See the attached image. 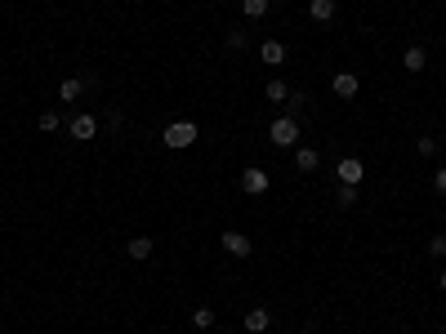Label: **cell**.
I'll list each match as a JSON object with an SVG mask.
<instances>
[{
  "label": "cell",
  "instance_id": "1",
  "mask_svg": "<svg viewBox=\"0 0 446 334\" xmlns=\"http://www.w3.org/2000/svg\"><path fill=\"white\" fill-rule=\"evenodd\" d=\"M201 138V129L192 125V121H170L165 134H161V143H165L170 152H183V147H192V143Z\"/></svg>",
  "mask_w": 446,
  "mask_h": 334
},
{
  "label": "cell",
  "instance_id": "2",
  "mask_svg": "<svg viewBox=\"0 0 446 334\" xmlns=\"http://www.w3.org/2000/svg\"><path fill=\"white\" fill-rule=\"evenodd\" d=\"M268 143L272 147H299V121L295 116H277L268 125Z\"/></svg>",
  "mask_w": 446,
  "mask_h": 334
},
{
  "label": "cell",
  "instance_id": "3",
  "mask_svg": "<svg viewBox=\"0 0 446 334\" xmlns=\"http://www.w3.org/2000/svg\"><path fill=\"white\" fill-rule=\"evenodd\" d=\"M68 134L76 143H94L99 138V121H94V112H76V116L68 121Z\"/></svg>",
  "mask_w": 446,
  "mask_h": 334
},
{
  "label": "cell",
  "instance_id": "4",
  "mask_svg": "<svg viewBox=\"0 0 446 334\" xmlns=\"http://www.w3.org/2000/svg\"><path fill=\"white\" fill-rule=\"evenodd\" d=\"M219 241H223V250L232 254V259H250V254H254L250 236H245V232H236V227H223V236H219Z\"/></svg>",
  "mask_w": 446,
  "mask_h": 334
},
{
  "label": "cell",
  "instance_id": "5",
  "mask_svg": "<svg viewBox=\"0 0 446 334\" xmlns=\"http://www.w3.org/2000/svg\"><path fill=\"white\" fill-rule=\"evenodd\" d=\"M335 174H339V183L362 187V183H366V160H362V156H344V160L335 165Z\"/></svg>",
  "mask_w": 446,
  "mask_h": 334
},
{
  "label": "cell",
  "instance_id": "6",
  "mask_svg": "<svg viewBox=\"0 0 446 334\" xmlns=\"http://www.w3.org/2000/svg\"><path fill=\"white\" fill-rule=\"evenodd\" d=\"M272 187V178H268V169H259V165H250V169H241V192L245 196H263Z\"/></svg>",
  "mask_w": 446,
  "mask_h": 334
},
{
  "label": "cell",
  "instance_id": "7",
  "mask_svg": "<svg viewBox=\"0 0 446 334\" xmlns=\"http://www.w3.org/2000/svg\"><path fill=\"white\" fill-rule=\"evenodd\" d=\"M357 90H362V81H357V72H335L330 76V94H335V98H357Z\"/></svg>",
  "mask_w": 446,
  "mask_h": 334
},
{
  "label": "cell",
  "instance_id": "8",
  "mask_svg": "<svg viewBox=\"0 0 446 334\" xmlns=\"http://www.w3.org/2000/svg\"><path fill=\"white\" fill-rule=\"evenodd\" d=\"M402 67L411 76H420L424 67H429V50H424V45H406V50H402Z\"/></svg>",
  "mask_w": 446,
  "mask_h": 334
},
{
  "label": "cell",
  "instance_id": "9",
  "mask_svg": "<svg viewBox=\"0 0 446 334\" xmlns=\"http://www.w3.org/2000/svg\"><path fill=\"white\" fill-rule=\"evenodd\" d=\"M241 326H245V334H263V330L272 326V312H268V308H250Z\"/></svg>",
  "mask_w": 446,
  "mask_h": 334
},
{
  "label": "cell",
  "instance_id": "10",
  "mask_svg": "<svg viewBox=\"0 0 446 334\" xmlns=\"http://www.w3.org/2000/svg\"><path fill=\"white\" fill-rule=\"evenodd\" d=\"M295 169H299V174H317V169H321L317 147H295Z\"/></svg>",
  "mask_w": 446,
  "mask_h": 334
},
{
  "label": "cell",
  "instance_id": "11",
  "mask_svg": "<svg viewBox=\"0 0 446 334\" xmlns=\"http://www.w3.org/2000/svg\"><path fill=\"white\" fill-rule=\"evenodd\" d=\"M259 63L281 67V63H286V45H281V41H263V45H259Z\"/></svg>",
  "mask_w": 446,
  "mask_h": 334
},
{
  "label": "cell",
  "instance_id": "12",
  "mask_svg": "<svg viewBox=\"0 0 446 334\" xmlns=\"http://www.w3.org/2000/svg\"><path fill=\"white\" fill-rule=\"evenodd\" d=\"M125 254L134 263H148L152 259V236H130V241H125Z\"/></svg>",
  "mask_w": 446,
  "mask_h": 334
},
{
  "label": "cell",
  "instance_id": "13",
  "mask_svg": "<svg viewBox=\"0 0 446 334\" xmlns=\"http://www.w3.org/2000/svg\"><path fill=\"white\" fill-rule=\"evenodd\" d=\"M263 103H277V107H286V103H290V85H286V81H268V85H263Z\"/></svg>",
  "mask_w": 446,
  "mask_h": 334
},
{
  "label": "cell",
  "instance_id": "14",
  "mask_svg": "<svg viewBox=\"0 0 446 334\" xmlns=\"http://www.w3.org/2000/svg\"><path fill=\"white\" fill-rule=\"evenodd\" d=\"M85 85H90V81H81V76H68V81L59 85V103H76V98L85 94Z\"/></svg>",
  "mask_w": 446,
  "mask_h": 334
},
{
  "label": "cell",
  "instance_id": "15",
  "mask_svg": "<svg viewBox=\"0 0 446 334\" xmlns=\"http://www.w3.org/2000/svg\"><path fill=\"white\" fill-rule=\"evenodd\" d=\"M335 0H308V18L312 23H330V18H335Z\"/></svg>",
  "mask_w": 446,
  "mask_h": 334
},
{
  "label": "cell",
  "instance_id": "16",
  "mask_svg": "<svg viewBox=\"0 0 446 334\" xmlns=\"http://www.w3.org/2000/svg\"><path fill=\"white\" fill-rule=\"evenodd\" d=\"M335 200H339V209H353L357 200H362V187H353V183H339V192H335Z\"/></svg>",
  "mask_w": 446,
  "mask_h": 334
},
{
  "label": "cell",
  "instance_id": "17",
  "mask_svg": "<svg viewBox=\"0 0 446 334\" xmlns=\"http://www.w3.org/2000/svg\"><path fill=\"white\" fill-rule=\"evenodd\" d=\"M227 50H232V54H241L245 50V45H250V32H245V27H232V32H227Z\"/></svg>",
  "mask_w": 446,
  "mask_h": 334
},
{
  "label": "cell",
  "instance_id": "18",
  "mask_svg": "<svg viewBox=\"0 0 446 334\" xmlns=\"http://www.w3.org/2000/svg\"><path fill=\"white\" fill-rule=\"evenodd\" d=\"M268 9H272V0H241L245 18H268Z\"/></svg>",
  "mask_w": 446,
  "mask_h": 334
},
{
  "label": "cell",
  "instance_id": "19",
  "mask_svg": "<svg viewBox=\"0 0 446 334\" xmlns=\"http://www.w3.org/2000/svg\"><path fill=\"white\" fill-rule=\"evenodd\" d=\"M192 326L196 330H210L214 326V308H205V303H201V308H192Z\"/></svg>",
  "mask_w": 446,
  "mask_h": 334
},
{
  "label": "cell",
  "instance_id": "20",
  "mask_svg": "<svg viewBox=\"0 0 446 334\" xmlns=\"http://www.w3.org/2000/svg\"><path fill=\"white\" fill-rule=\"evenodd\" d=\"M36 125H41V134H54V129H63V116H59V112H41Z\"/></svg>",
  "mask_w": 446,
  "mask_h": 334
},
{
  "label": "cell",
  "instance_id": "21",
  "mask_svg": "<svg viewBox=\"0 0 446 334\" xmlns=\"http://www.w3.org/2000/svg\"><path fill=\"white\" fill-rule=\"evenodd\" d=\"M415 152H420V156H438V138H433V134H420V138H415Z\"/></svg>",
  "mask_w": 446,
  "mask_h": 334
},
{
  "label": "cell",
  "instance_id": "22",
  "mask_svg": "<svg viewBox=\"0 0 446 334\" xmlns=\"http://www.w3.org/2000/svg\"><path fill=\"white\" fill-rule=\"evenodd\" d=\"M429 254H433V259H446V236H442V232L429 241Z\"/></svg>",
  "mask_w": 446,
  "mask_h": 334
},
{
  "label": "cell",
  "instance_id": "23",
  "mask_svg": "<svg viewBox=\"0 0 446 334\" xmlns=\"http://www.w3.org/2000/svg\"><path fill=\"white\" fill-rule=\"evenodd\" d=\"M433 192H438V196H446V165L438 169V174H433Z\"/></svg>",
  "mask_w": 446,
  "mask_h": 334
},
{
  "label": "cell",
  "instance_id": "24",
  "mask_svg": "<svg viewBox=\"0 0 446 334\" xmlns=\"http://www.w3.org/2000/svg\"><path fill=\"white\" fill-rule=\"evenodd\" d=\"M438 285H442V294H446V272H442V276H438Z\"/></svg>",
  "mask_w": 446,
  "mask_h": 334
},
{
  "label": "cell",
  "instance_id": "25",
  "mask_svg": "<svg viewBox=\"0 0 446 334\" xmlns=\"http://www.w3.org/2000/svg\"><path fill=\"white\" fill-rule=\"evenodd\" d=\"M299 334H317V330H299Z\"/></svg>",
  "mask_w": 446,
  "mask_h": 334
}]
</instances>
